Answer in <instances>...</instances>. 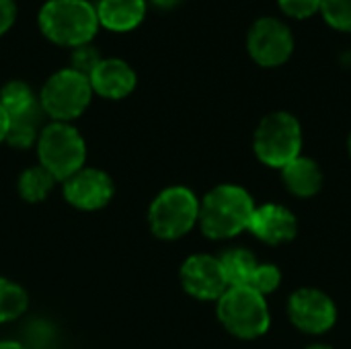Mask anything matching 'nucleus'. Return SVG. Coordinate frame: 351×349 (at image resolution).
Masks as SVG:
<instances>
[{
  "mask_svg": "<svg viewBox=\"0 0 351 349\" xmlns=\"http://www.w3.org/2000/svg\"><path fill=\"white\" fill-rule=\"evenodd\" d=\"M253 197L239 185H218L199 202V228L208 239L224 241L249 228Z\"/></svg>",
  "mask_w": 351,
  "mask_h": 349,
  "instance_id": "f257e3e1",
  "label": "nucleus"
},
{
  "mask_svg": "<svg viewBox=\"0 0 351 349\" xmlns=\"http://www.w3.org/2000/svg\"><path fill=\"white\" fill-rule=\"evenodd\" d=\"M37 25L45 39L74 49L95 39L99 31L97 6L88 0H47L39 8Z\"/></svg>",
  "mask_w": 351,
  "mask_h": 349,
  "instance_id": "f03ea898",
  "label": "nucleus"
},
{
  "mask_svg": "<svg viewBox=\"0 0 351 349\" xmlns=\"http://www.w3.org/2000/svg\"><path fill=\"white\" fill-rule=\"evenodd\" d=\"M39 165L56 179L66 181L86 163V142L72 123H45L37 138Z\"/></svg>",
  "mask_w": 351,
  "mask_h": 349,
  "instance_id": "7ed1b4c3",
  "label": "nucleus"
},
{
  "mask_svg": "<svg viewBox=\"0 0 351 349\" xmlns=\"http://www.w3.org/2000/svg\"><path fill=\"white\" fill-rule=\"evenodd\" d=\"M199 220V200L183 185L162 189L148 208V224L156 239L177 241Z\"/></svg>",
  "mask_w": 351,
  "mask_h": 349,
  "instance_id": "20e7f679",
  "label": "nucleus"
},
{
  "mask_svg": "<svg viewBox=\"0 0 351 349\" xmlns=\"http://www.w3.org/2000/svg\"><path fill=\"white\" fill-rule=\"evenodd\" d=\"M218 319L224 329L239 339H257L269 329V309L265 298L247 286L228 288L218 300Z\"/></svg>",
  "mask_w": 351,
  "mask_h": 349,
  "instance_id": "39448f33",
  "label": "nucleus"
},
{
  "mask_svg": "<svg viewBox=\"0 0 351 349\" xmlns=\"http://www.w3.org/2000/svg\"><path fill=\"white\" fill-rule=\"evenodd\" d=\"M93 88L88 76L72 70L62 68L53 72L39 91V105L51 121L70 123L80 117L93 99Z\"/></svg>",
  "mask_w": 351,
  "mask_h": 349,
  "instance_id": "423d86ee",
  "label": "nucleus"
},
{
  "mask_svg": "<svg viewBox=\"0 0 351 349\" xmlns=\"http://www.w3.org/2000/svg\"><path fill=\"white\" fill-rule=\"evenodd\" d=\"M255 154L267 167L284 169L302 148V130L298 119L288 111H274L265 115L255 130Z\"/></svg>",
  "mask_w": 351,
  "mask_h": 349,
  "instance_id": "0eeeda50",
  "label": "nucleus"
},
{
  "mask_svg": "<svg viewBox=\"0 0 351 349\" xmlns=\"http://www.w3.org/2000/svg\"><path fill=\"white\" fill-rule=\"evenodd\" d=\"M247 49L255 64L263 68H276L290 60L294 51V35L280 19L261 16L247 33Z\"/></svg>",
  "mask_w": 351,
  "mask_h": 349,
  "instance_id": "6e6552de",
  "label": "nucleus"
},
{
  "mask_svg": "<svg viewBox=\"0 0 351 349\" xmlns=\"http://www.w3.org/2000/svg\"><path fill=\"white\" fill-rule=\"evenodd\" d=\"M288 315L294 327L311 335H321L329 331L337 321V309L333 300L325 292L315 288L296 290L290 296Z\"/></svg>",
  "mask_w": 351,
  "mask_h": 349,
  "instance_id": "1a4fd4ad",
  "label": "nucleus"
},
{
  "mask_svg": "<svg viewBox=\"0 0 351 349\" xmlns=\"http://www.w3.org/2000/svg\"><path fill=\"white\" fill-rule=\"evenodd\" d=\"M62 189L64 200L72 208L82 212H95L105 208L115 193L113 179L105 171L93 167H82L80 171H76L64 181Z\"/></svg>",
  "mask_w": 351,
  "mask_h": 349,
  "instance_id": "9d476101",
  "label": "nucleus"
},
{
  "mask_svg": "<svg viewBox=\"0 0 351 349\" xmlns=\"http://www.w3.org/2000/svg\"><path fill=\"white\" fill-rule=\"evenodd\" d=\"M181 286L197 300H218L228 290L220 259L212 255H191L185 259L181 265Z\"/></svg>",
  "mask_w": 351,
  "mask_h": 349,
  "instance_id": "9b49d317",
  "label": "nucleus"
},
{
  "mask_svg": "<svg viewBox=\"0 0 351 349\" xmlns=\"http://www.w3.org/2000/svg\"><path fill=\"white\" fill-rule=\"evenodd\" d=\"M88 80L95 95L109 101H119L134 93L138 76L125 60L103 58L97 64V68L88 74Z\"/></svg>",
  "mask_w": 351,
  "mask_h": 349,
  "instance_id": "f8f14e48",
  "label": "nucleus"
},
{
  "mask_svg": "<svg viewBox=\"0 0 351 349\" xmlns=\"http://www.w3.org/2000/svg\"><path fill=\"white\" fill-rule=\"evenodd\" d=\"M249 230L267 245H282L296 237L298 222L288 208L278 204H265L255 208Z\"/></svg>",
  "mask_w": 351,
  "mask_h": 349,
  "instance_id": "ddd939ff",
  "label": "nucleus"
},
{
  "mask_svg": "<svg viewBox=\"0 0 351 349\" xmlns=\"http://www.w3.org/2000/svg\"><path fill=\"white\" fill-rule=\"evenodd\" d=\"M97 16L107 31H134L146 16V0H99Z\"/></svg>",
  "mask_w": 351,
  "mask_h": 349,
  "instance_id": "4468645a",
  "label": "nucleus"
},
{
  "mask_svg": "<svg viewBox=\"0 0 351 349\" xmlns=\"http://www.w3.org/2000/svg\"><path fill=\"white\" fill-rule=\"evenodd\" d=\"M284 185L290 193L298 197H313L323 187V173L313 158L296 156L282 169Z\"/></svg>",
  "mask_w": 351,
  "mask_h": 349,
  "instance_id": "2eb2a0df",
  "label": "nucleus"
},
{
  "mask_svg": "<svg viewBox=\"0 0 351 349\" xmlns=\"http://www.w3.org/2000/svg\"><path fill=\"white\" fill-rule=\"evenodd\" d=\"M43 117H45V113H43L41 105L33 107L27 113L8 117L6 142L14 148H29V146L37 144V138H39L41 130L45 128Z\"/></svg>",
  "mask_w": 351,
  "mask_h": 349,
  "instance_id": "dca6fc26",
  "label": "nucleus"
},
{
  "mask_svg": "<svg viewBox=\"0 0 351 349\" xmlns=\"http://www.w3.org/2000/svg\"><path fill=\"white\" fill-rule=\"evenodd\" d=\"M218 259H220L224 278L228 282V288H232V286L251 288L253 278H255L257 267H259V263H257V259H255V255L251 251H247V249H228Z\"/></svg>",
  "mask_w": 351,
  "mask_h": 349,
  "instance_id": "f3484780",
  "label": "nucleus"
},
{
  "mask_svg": "<svg viewBox=\"0 0 351 349\" xmlns=\"http://www.w3.org/2000/svg\"><path fill=\"white\" fill-rule=\"evenodd\" d=\"M0 105L4 107L8 117L21 115L31 111L39 105V97L33 93V88L23 80H10L0 88Z\"/></svg>",
  "mask_w": 351,
  "mask_h": 349,
  "instance_id": "a211bd4d",
  "label": "nucleus"
},
{
  "mask_svg": "<svg viewBox=\"0 0 351 349\" xmlns=\"http://www.w3.org/2000/svg\"><path fill=\"white\" fill-rule=\"evenodd\" d=\"M53 183H56V179L41 165H37V167H29L21 173L16 187H19V193L25 202L39 204L53 189Z\"/></svg>",
  "mask_w": 351,
  "mask_h": 349,
  "instance_id": "6ab92c4d",
  "label": "nucleus"
},
{
  "mask_svg": "<svg viewBox=\"0 0 351 349\" xmlns=\"http://www.w3.org/2000/svg\"><path fill=\"white\" fill-rule=\"evenodd\" d=\"M29 306V296L23 286L0 278V325L16 321Z\"/></svg>",
  "mask_w": 351,
  "mask_h": 349,
  "instance_id": "aec40b11",
  "label": "nucleus"
},
{
  "mask_svg": "<svg viewBox=\"0 0 351 349\" xmlns=\"http://www.w3.org/2000/svg\"><path fill=\"white\" fill-rule=\"evenodd\" d=\"M321 14L333 29L351 33V0H323Z\"/></svg>",
  "mask_w": 351,
  "mask_h": 349,
  "instance_id": "412c9836",
  "label": "nucleus"
},
{
  "mask_svg": "<svg viewBox=\"0 0 351 349\" xmlns=\"http://www.w3.org/2000/svg\"><path fill=\"white\" fill-rule=\"evenodd\" d=\"M103 58H101L99 49L95 45L86 43V45H80V47H74L72 49V66L70 68L76 70V72H80V74H84V76H88L97 68V64Z\"/></svg>",
  "mask_w": 351,
  "mask_h": 349,
  "instance_id": "4be33fe9",
  "label": "nucleus"
},
{
  "mask_svg": "<svg viewBox=\"0 0 351 349\" xmlns=\"http://www.w3.org/2000/svg\"><path fill=\"white\" fill-rule=\"evenodd\" d=\"M280 282H282V274H280V269H278L276 265H269V263L261 265V263H259L251 288H253L255 292H259L261 296H265V294L278 290Z\"/></svg>",
  "mask_w": 351,
  "mask_h": 349,
  "instance_id": "5701e85b",
  "label": "nucleus"
},
{
  "mask_svg": "<svg viewBox=\"0 0 351 349\" xmlns=\"http://www.w3.org/2000/svg\"><path fill=\"white\" fill-rule=\"evenodd\" d=\"M284 14L292 19H308L317 12H321L323 0H278Z\"/></svg>",
  "mask_w": 351,
  "mask_h": 349,
  "instance_id": "b1692460",
  "label": "nucleus"
},
{
  "mask_svg": "<svg viewBox=\"0 0 351 349\" xmlns=\"http://www.w3.org/2000/svg\"><path fill=\"white\" fill-rule=\"evenodd\" d=\"M16 21V2L0 0V35H4Z\"/></svg>",
  "mask_w": 351,
  "mask_h": 349,
  "instance_id": "393cba45",
  "label": "nucleus"
},
{
  "mask_svg": "<svg viewBox=\"0 0 351 349\" xmlns=\"http://www.w3.org/2000/svg\"><path fill=\"white\" fill-rule=\"evenodd\" d=\"M6 134H8V115H6L4 107L0 105V144L6 142Z\"/></svg>",
  "mask_w": 351,
  "mask_h": 349,
  "instance_id": "a878e982",
  "label": "nucleus"
},
{
  "mask_svg": "<svg viewBox=\"0 0 351 349\" xmlns=\"http://www.w3.org/2000/svg\"><path fill=\"white\" fill-rule=\"evenodd\" d=\"M152 6L160 8V10H169V8H175L181 0H148Z\"/></svg>",
  "mask_w": 351,
  "mask_h": 349,
  "instance_id": "bb28decb",
  "label": "nucleus"
},
{
  "mask_svg": "<svg viewBox=\"0 0 351 349\" xmlns=\"http://www.w3.org/2000/svg\"><path fill=\"white\" fill-rule=\"evenodd\" d=\"M0 349H29L16 341H0Z\"/></svg>",
  "mask_w": 351,
  "mask_h": 349,
  "instance_id": "cd10ccee",
  "label": "nucleus"
},
{
  "mask_svg": "<svg viewBox=\"0 0 351 349\" xmlns=\"http://www.w3.org/2000/svg\"><path fill=\"white\" fill-rule=\"evenodd\" d=\"M308 349H333V348H329V346H311Z\"/></svg>",
  "mask_w": 351,
  "mask_h": 349,
  "instance_id": "c85d7f7f",
  "label": "nucleus"
},
{
  "mask_svg": "<svg viewBox=\"0 0 351 349\" xmlns=\"http://www.w3.org/2000/svg\"><path fill=\"white\" fill-rule=\"evenodd\" d=\"M350 154H351V136H350Z\"/></svg>",
  "mask_w": 351,
  "mask_h": 349,
  "instance_id": "c756f323",
  "label": "nucleus"
}]
</instances>
